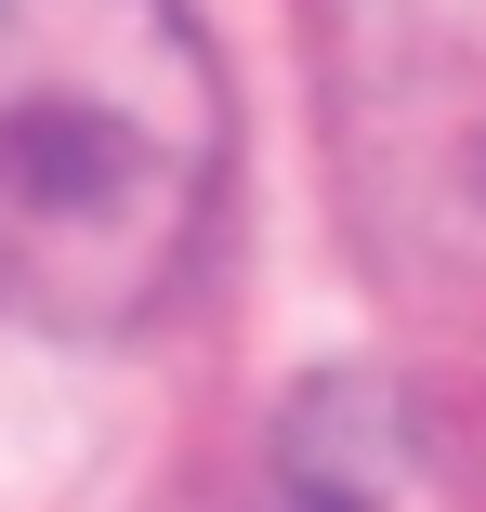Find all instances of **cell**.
<instances>
[{
    "instance_id": "1",
    "label": "cell",
    "mask_w": 486,
    "mask_h": 512,
    "mask_svg": "<svg viewBox=\"0 0 486 512\" xmlns=\"http://www.w3.org/2000/svg\"><path fill=\"white\" fill-rule=\"evenodd\" d=\"M237 92L198 0H0V316L132 342L211 263Z\"/></svg>"
},
{
    "instance_id": "2",
    "label": "cell",
    "mask_w": 486,
    "mask_h": 512,
    "mask_svg": "<svg viewBox=\"0 0 486 512\" xmlns=\"http://www.w3.org/2000/svg\"><path fill=\"white\" fill-rule=\"evenodd\" d=\"M408 473V421H395V381H316V394H289V421H276V512H381Z\"/></svg>"
}]
</instances>
